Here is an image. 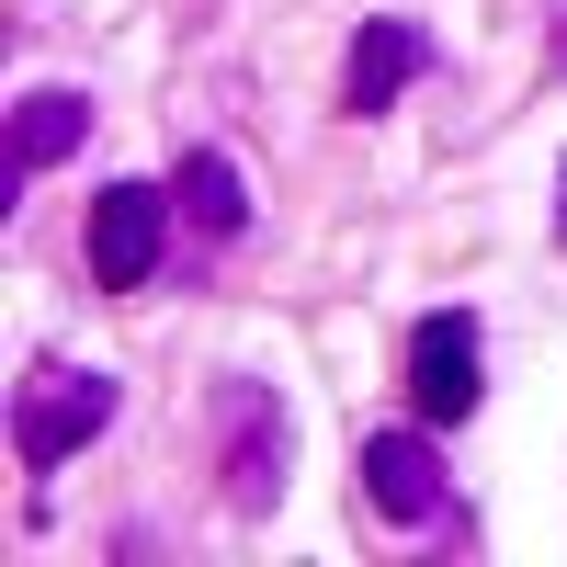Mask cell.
I'll use <instances>...</instances> for the list:
<instances>
[{"label": "cell", "mask_w": 567, "mask_h": 567, "mask_svg": "<svg viewBox=\"0 0 567 567\" xmlns=\"http://www.w3.org/2000/svg\"><path fill=\"white\" fill-rule=\"evenodd\" d=\"M363 511H374L386 534H465V499H454L443 454H432V420L363 443Z\"/></svg>", "instance_id": "2"}, {"label": "cell", "mask_w": 567, "mask_h": 567, "mask_svg": "<svg viewBox=\"0 0 567 567\" xmlns=\"http://www.w3.org/2000/svg\"><path fill=\"white\" fill-rule=\"evenodd\" d=\"M409 80H432V34H420L409 12H374V23L352 34V69H341V114H352V125L398 114V91H409Z\"/></svg>", "instance_id": "6"}, {"label": "cell", "mask_w": 567, "mask_h": 567, "mask_svg": "<svg viewBox=\"0 0 567 567\" xmlns=\"http://www.w3.org/2000/svg\"><path fill=\"white\" fill-rule=\"evenodd\" d=\"M171 194L159 182H114V194H91V284H103V296H136V284L159 272V239H171Z\"/></svg>", "instance_id": "4"}, {"label": "cell", "mask_w": 567, "mask_h": 567, "mask_svg": "<svg viewBox=\"0 0 567 567\" xmlns=\"http://www.w3.org/2000/svg\"><path fill=\"white\" fill-rule=\"evenodd\" d=\"M114 420V374H80V363H34L23 398H12V454L23 477H58V465Z\"/></svg>", "instance_id": "3"}, {"label": "cell", "mask_w": 567, "mask_h": 567, "mask_svg": "<svg viewBox=\"0 0 567 567\" xmlns=\"http://www.w3.org/2000/svg\"><path fill=\"white\" fill-rule=\"evenodd\" d=\"M477 374H488V352H477V318L465 307H432L409 329V409L432 420V432L443 420H477Z\"/></svg>", "instance_id": "5"}, {"label": "cell", "mask_w": 567, "mask_h": 567, "mask_svg": "<svg viewBox=\"0 0 567 567\" xmlns=\"http://www.w3.org/2000/svg\"><path fill=\"white\" fill-rule=\"evenodd\" d=\"M556 239H567V182H556Z\"/></svg>", "instance_id": "9"}, {"label": "cell", "mask_w": 567, "mask_h": 567, "mask_svg": "<svg viewBox=\"0 0 567 567\" xmlns=\"http://www.w3.org/2000/svg\"><path fill=\"white\" fill-rule=\"evenodd\" d=\"M556 69H567V23H556Z\"/></svg>", "instance_id": "10"}, {"label": "cell", "mask_w": 567, "mask_h": 567, "mask_svg": "<svg viewBox=\"0 0 567 567\" xmlns=\"http://www.w3.org/2000/svg\"><path fill=\"white\" fill-rule=\"evenodd\" d=\"M80 136H91V103H80V91H23V103H12V148H0V194L23 205V182L58 171Z\"/></svg>", "instance_id": "7"}, {"label": "cell", "mask_w": 567, "mask_h": 567, "mask_svg": "<svg viewBox=\"0 0 567 567\" xmlns=\"http://www.w3.org/2000/svg\"><path fill=\"white\" fill-rule=\"evenodd\" d=\"M171 205H182V227H194V239H239L250 227V182H239V159L227 148H182V171H171Z\"/></svg>", "instance_id": "8"}, {"label": "cell", "mask_w": 567, "mask_h": 567, "mask_svg": "<svg viewBox=\"0 0 567 567\" xmlns=\"http://www.w3.org/2000/svg\"><path fill=\"white\" fill-rule=\"evenodd\" d=\"M205 454H216V488L239 523H272L284 477H296V409H284L261 374H227L205 398Z\"/></svg>", "instance_id": "1"}]
</instances>
